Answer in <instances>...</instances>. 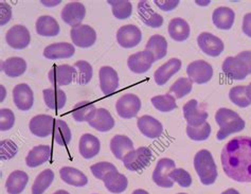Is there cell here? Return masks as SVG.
<instances>
[{
  "label": "cell",
  "instance_id": "1",
  "mask_svg": "<svg viewBox=\"0 0 251 194\" xmlns=\"http://www.w3.org/2000/svg\"><path fill=\"white\" fill-rule=\"evenodd\" d=\"M224 172L239 183H251V137L239 136L224 146L222 151Z\"/></svg>",
  "mask_w": 251,
  "mask_h": 194
},
{
  "label": "cell",
  "instance_id": "2",
  "mask_svg": "<svg viewBox=\"0 0 251 194\" xmlns=\"http://www.w3.org/2000/svg\"><path fill=\"white\" fill-rule=\"evenodd\" d=\"M215 121L220 126L216 138L219 140L226 139L233 133H239L245 129V121L239 113L229 109H220L215 113Z\"/></svg>",
  "mask_w": 251,
  "mask_h": 194
},
{
  "label": "cell",
  "instance_id": "3",
  "mask_svg": "<svg viewBox=\"0 0 251 194\" xmlns=\"http://www.w3.org/2000/svg\"><path fill=\"white\" fill-rule=\"evenodd\" d=\"M223 71L232 80H244L251 75V51H243L236 56H228L223 63Z\"/></svg>",
  "mask_w": 251,
  "mask_h": 194
},
{
  "label": "cell",
  "instance_id": "4",
  "mask_svg": "<svg viewBox=\"0 0 251 194\" xmlns=\"http://www.w3.org/2000/svg\"><path fill=\"white\" fill-rule=\"evenodd\" d=\"M194 168L200 176L201 182L206 185H212L217 178V168L212 154L208 150H201L194 157Z\"/></svg>",
  "mask_w": 251,
  "mask_h": 194
},
{
  "label": "cell",
  "instance_id": "5",
  "mask_svg": "<svg viewBox=\"0 0 251 194\" xmlns=\"http://www.w3.org/2000/svg\"><path fill=\"white\" fill-rule=\"evenodd\" d=\"M151 159V151L147 146H140L137 150L130 151L122 159L125 168L129 171H141Z\"/></svg>",
  "mask_w": 251,
  "mask_h": 194
},
{
  "label": "cell",
  "instance_id": "6",
  "mask_svg": "<svg viewBox=\"0 0 251 194\" xmlns=\"http://www.w3.org/2000/svg\"><path fill=\"white\" fill-rule=\"evenodd\" d=\"M118 115L123 119H131L138 115L141 110V101L134 93H126L118 100L116 103Z\"/></svg>",
  "mask_w": 251,
  "mask_h": 194
},
{
  "label": "cell",
  "instance_id": "7",
  "mask_svg": "<svg viewBox=\"0 0 251 194\" xmlns=\"http://www.w3.org/2000/svg\"><path fill=\"white\" fill-rule=\"evenodd\" d=\"M175 168L174 160L170 158H161L157 163L153 173L154 183L161 188H172L174 182L170 178V173Z\"/></svg>",
  "mask_w": 251,
  "mask_h": 194
},
{
  "label": "cell",
  "instance_id": "8",
  "mask_svg": "<svg viewBox=\"0 0 251 194\" xmlns=\"http://www.w3.org/2000/svg\"><path fill=\"white\" fill-rule=\"evenodd\" d=\"M75 68L68 64L54 65L48 73L50 83L54 87L69 85L75 79Z\"/></svg>",
  "mask_w": 251,
  "mask_h": 194
},
{
  "label": "cell",
  "instance_id": "9",
  "mask_svg": "<svg viewBox=\"0 0 251 194\" xmlns=\"http://www.w3.org/2000/svg\"><path fill=\"white\" fill-rule=\"evenodd\" d=\"M187 73L191 81L197 84L208 83L213 77V68L209 63L198 59L189 64Z\"/></svg>",
  "mask_w": 251,
  "mask_h": 194
},
{
  "label": "cell",
  "instance_id": "10",
  "mask_svg": "<svg viewBox=\"0 0 251 194\" xmlns=\"http://www.w3.org/2000/svg\"><path fill=\"white\" fill-rule=\"evenodd\" d=\"M5 41L13 49L22 50L29 46L31 42V35L29 30L25 26L16 25L6 32Z\"/></svg>",
  "mask_w": 251,
  "mask_h": 194
},
{
  "label": "cell",
  "instance_id": "11",
  "mask_svg": "<svg viewBox=\"0 0 251 194\" xmlns=\"http://www.w3.org/2000/svg\"><path fill=\"white\" fill-rule=\"evenodd\" d=\"M142 33L135 25H125L117 32V42L125 49L134 48L140 44Z\"/></svg>",
  "mask_w": 251,
  "mask_h": 194
},
{
  "label": "cell",
  "instance_id": "12",
  "mask_svg": "<svg viewBox=\"0 0 251 194\" xmlns=\"http://www.w3.org/2000/svg\"><path fill=\"white\" fill-rule=\"evenodd\" d=\"M72 43L80 48H89L97 41V33L87 25H80L70 31Z\"/></svg>",
  "mask_w": 251,
  "mask_h": 194
},
{
  "label": "cell",
  "instance_id": "13",
  "mask_svg": "<svg viewBox=\"0 0 251 194\" xmlns=\"http://www.w3.org/2000/svg\"><path fill=\"white\" fill-rule=\"evenodd\" d=\"M197 44L201 50L207 55L216 57L224 51V43L221 38L208 32H202L197 37Z\"/></svg>",
  "mask_w": 251,
  "mask_h": 194
},
{
  "label": "cell",
  "instance_id": "14",
  "mask_svg": "<svg viewBox=\"0 0 251 194\" xmlns=\"http://www.w3.org/2000/svg\"><path fill=\"white\" fill-rule=\"evenodd\" d=\"M183 117L190 126H201L206 123L208 118V112L206 110L201 109L198 104L197 100H190L183 105Z\"/></svg>",
  "mask_w": 251,
  "mask_h": 194
},
{
  "label": "cell",
  "instance_id": "15",
  "mask_svg": "<svg viewBox=\"0 0 251 194\" xmlns=\"http://www.w3.org/2000/svg\"><path fill=\"white\" fill-rule=\"evenodd\" d=\"M86 15V9L83 3L72 1L66 4L61 13L63 22L71 26L72 28L80 26Z\"/></svg>",
  "mask_w": 251,
  "mask_h": 194
},
{
  "label": "cell",
  "instance_id": "16",
  "mask_svg": "<svg viewBox=\"0 0 251 194\" xmlns=\"http://www.w3.org/2000/svg\"><path fill=\"white\" fill-rule=\"evenodd\" d=\"M55 119L48 115H37L30 120L29 128L33 135L45 138L53 134Z\"/></svg>",
  "mask_w": 251,
  "mask_h": 194
},
{
  "label": "cell",
  "instance_id": "17",
  "mask_svg": "<svg viewBox=\"0 0 251 194\" xmlns=\"http://www.w3.org/2000/svg\"><path fill=\"white\" fill-rule=\"evenodd\" d=\"M155 62L154 55L151 52L144 50L131 55L127 59V66L130 71L135 73H145Z\"/></svg>",
  "mask_w": 251,
  "mask_h": 194
},
{
  "label": "cell",
  "instance_id": "18",
  "mask_svg": "<svg viewBox=\"0 0 251 194\" xmlns=\"http://www.w3.org/2000/svg\"><path fill=\"white\" fill-rule=\"evenodd\" d=\"M13 101L21 111H29L34 103L33 91L28 84H18L13 89Z\"/></svg>",
  "mask_w": 251,
  "mask_h": 194
},
{
  "label": "cell",
  "instance_id": "19",
  "mask_svg": "<svg viewBox=\"0 0 251 194\" xmlns=\"http://www.w3.org/2000/svg\"><path fill=\"white\" fill-rule=\"evenodd\" d=\"M99 79H100V88L105 95H110L118 89L119 76L112 67H101L100 71H99Z\"/></svg>",
  "mask_w": 251,
  "mask_h": 194
},
{
  "label": "cell",
  "instance_id": "20",
  "mask_svg": "<svg viewBox=\"0 0 251 194\" xmlns=\"http://www.w3.org/2000/svg\"><path fill=\"white\" fill-rule=\"evenodd\" d=\"M137 125L142 135L148 138L155 139L162 135L163 126L161 122L158 121L156 118L151 116L144 115L140 118H138Z\"/></svg>",
  "mask_w": 251,
  "mask_h": 194
},
{
  "label": "cell",
  "instance_id": "21",
  "mask_svg": "<svg viewBox=\"0 0 251 194\" xmlns=\"http://www.w3.org/2000/svg\"><path fill=\"white\" fill-rule=\"evenodd\" d=\"M137 10L139 18L145 26L151 27V28H160L162 26L163 17L151 9L148 1L145 0L139 1Z\"/></svg>",
  "mask_w": 251,
  "mask_h": 194
},
{
  "label": "cell",
  "instance_id": "22",
  "mask_svg": "<svg viewBox=\"0 0 251 194\" xmlns=\"http://www.w3.org/2000/svg\"><path fill=\"white\" fill-rule=\"evenodd\" d=\"M181 61L179 58L173 57L169 62L161 65L154 73L155 82L158 85H164L174 75L180 70Z\"/></svg>",
  "mask_w": 251,
  "mask_h": 194
},
{
  "label": "cell",
  "instance_id": "23",
  "mask_svg": "<svg viewBox=\"0 0 251 194\" xmlns=\"http://www.w3.org/2000/svg\"><path fill=\"white\" fill-rule=\"evenodd\" d=\"M75 49L69 43H55L47 46L44 50V56L48 59H63L74 56Z\"/></svg>",
  "mask_w": 251,
  "mask_h": 194
},
{
  "label": "cell",
  "instance_id": "24",
  "mask_svg": "<svg viewBox=\"0 0 251 194\" xmlns=\"http://www.w3.org/2000/svg\"><path fill=\"white\" fill-rule=\"evenodd\" d=\"M43 95L45 104L47 105V108L50 110H62L66 104V101H67V96H66V93L62 89H59L58 87L53 86L50 87V88L44 89Z\"/></svg>",
  "mask_w": 251,
  "mask_h": 194
},
{
  "label": "cell",
  "instance_id": "25",
  "mask_svg": "<svg viewBox=\"0 0 251 194\" xmlns=\"http://www.w3.org/2000/svg\"><path fill=\"white\" fill-rule=\"evenodd\" d=\"M78 150H80V154L85 159L95 157L101 150L100 140L96 136L91 135V134H84L80 139Z\"/></svg>",
  "mask_w": 251,
  "mask_h": 194
},
{
  "label": "cell",
  "instance_id": "26",
  "mask_svg": "<svg viewBox=\"0 0 251 194\" xmlns=\"http://www.w3.org/2000/svg\"><path fill=\"white\" fill-rule=\"evenodd\" d=\"M52 149L49 145H37L34 146L25 157V164L30 168H36L47 163L51 157Z\"/></svg>",
  "mask_w": 251,
  "mask_h": 194
},
{
  "label": "cell",
  "instance_id": "27",
  "mask_svg": "<svg viewBox=\"0 0 251 194\" xmlns=\"http://www.w3.org/2000/svg\"><path fill=\"white\" fill-rule=\"evenodd\" d=\"M235 14L234 11L227 6H220L214 10L212 14V21L216 28L221 30H229L234 24Z\"/></svg>",
  "mask_w": 251,
  "mask_h": 194
},
{
  "label": "cell",
  "instance_id": "28",
  "mask_svg": "<svg viewBox=\"0 0 251 194\" xmlns=\"http://www.w3.org/2000/svg\"><path fill=\"white\" fill-rule=\"evenodd\" d=\"M97 111L95 104L88 101H81L74 106L71 115L77 122H90L95 119Z\"/></svg>",
  "mask_w": 251,
  "mask_h": 194
},
{
  "label": "cell",
  "instance_id": "29",
  "mask_svg": "<svg viewBox=\"0 0 251 194\" xmlns=\"http://www.w3.org/2000/svg\"><path fill=\"white\" fill-rule=\"evenodd\" d=\"M104 185L106 189L111 193H122L126 190L128 186V180L123 174L119 173L118 170L109 172L104 178Z\"/></svg>",
  "mask_w": 251,
  "mask_h": 194
},
{
  "label": "cell",
  "instance_id": "30",
  "mask_svg": "<svg viewBox=\"0 0 251 194\" xmlns=\"http://www.w3.org/2000/svg\"><path fill=\"white\" fill-rule=\"evenodd\" d=\"M29 176L24 171L12 172L5 182L6 191L9 194H21L28 184Z\"/></svg>",
  "mask_w": 251,
  "mask_h": 194
},
{
  "label": "cell",
  "instance_id": "31",
  "mask_svg": "<svg viewBox=\"0 0 251 194\" xmlns=\"http://www.w3.org/2000/svg\"><path fill=\"white\" fill-rule=\"evenodd\" d=\"M35 27L37 34L41 36L52 37L58 35L59 33V25L52 16H39L36 21Z\"/></svg>",
  "mask_w": 251,
  "mask_h": 194
},
{
  "label": "cell",
  "instance_id": "32",
  "mask_svg": "<svg viewBox=\"0 0 251 194\" xmlns=\"http://www.w3.org/2000/svg\"><path fill=\"white\" fill-rule=\"evenodd\" d=\"M169 34L175 42H183L190 36V26L183 18H173L169 24Z\"/></svg>",
  "mask_w": 251,
  "mask_h": 194
},
{
  "label": "cell",
  "instance_id": "33",
  "mask_svg": "<svg viewBox=\"0 0 251 194\" xmlns=\"http://www.w3.org/2000/svg\"><path fill=\"white\" fill-rule=\"evenodd\" d=\"M110 150L118 159H123L127 153L134 150V143L124 135H116L110 140Z\"/></svg>",
  "mask_w": 251,
  "mask_h": 194
},
{
  "label": "cell",
  "instance_id": "34",
  "mask_svg": "<svg viewBox=\"0 0 251 194\" xmlns=\"http://www.w3.org/2000/svg\"><path fill=\"white\" fill-rule=\"evenodd\" d=\"M59 175L66 184L75 187H84L87 185L88 179L85 174L72 166H63L59 170Z\"/></svg>",
  "mask_w": 251,
  "mask_h": 194
},
{
  "label": "cell",
  "instance_id": "35",
  "mask_svg": "<svg viewBox=\"0 0 251 194\" xmlns=\"http://www.w3.org/2000/svg\"><path fill=\"white\" fill-rule=\"evenodd\" d=\"M1 70L5 76L10 78H16L22 76L27 70V63L22 57H10L1 63Z\"/></svg>",
  "mask_w": 251,
  "mask_h": 194
},
{
  "label": "cell",
  "instance_id": "36",
  "mask_svg": "<svg viewBox=\"0 0 251 194\" xmlns=\"http://www.w3.org/2000/svg\"><path fill=\"white\" fill-rule=\"evenodd\" d=\"M88 124L99 132H108L115 126V120L107 110L99 109L95 119Z\"/></svg>",
  "mask_w": 251,
  "mask_h": 194
},
{
  "label": "cell",
  "instance_id": "37",
  "mask_svg": "<svg viewBox=\"0 0 251 194\" xmlns=\"http://www.w3.org/2000/svg\"><path fill=\"white\" fill-rule=\"evenodd\" d=\"M145 50L151 52L154 55L155 62L161 59L167 55L168 53V42L162 35L155 34L151 36L145 46Z\"/></svg>",
  "mask_w": 251,
  "mask_h": 194
},
{
  "label": "cell",
  "instance_id": "38",
  "mask_svg": "<svg viewBox=\"0 0 251 194\" xmlns=\"http://www.w3.org/2000/svg\"><path fill=\"white\" fill-rule=\"evenodd\" d=\"M53 140L59 145H67L71 140V131L69 126L61 119H56L53 130Z\"/></svg>",
  "mask_w": 251,
  "mask_h": 194
},
{
  "label": "cell",
  "instance_id": "39",
  "mask_svg": "<svg viewBox=\"0 0 251 194\" xmlns=\"http://www.w3.org/2000/svg\"><path fill=\"white\" fill-rule=\"evenodd\" d=\"M54 179V173L52 170L47 169L39 173L34 184L32 187V194H43L47 190Z\"/></svg>",
  "mask_w": 251,
  "mask_h": 194
},
{
  "label": "cell",
  "instance_id": "40",
  "mask_svg": "<svg viewBox=\"0 0 251 194\" xmlns=\"http://www.w3.org/2000/svg\"><path fill=\"white\" fill-rule=\"evenodd\" d=\"M112 14L118 19H127L133 13V5L128 0H109Z\"/></svg>",
  "mask_w": 251,
  "mask_h": 194
},
{
  "label": "cell",
  "instance_id": "41",
  "mask_svg": "<svg viewBox=\"0 0 251 194\" xmlns=\"http://www.w3.org/2000/svg\"><path fill=\"white\" fill-rule=\"evenodd\" d=\"M75 82L77 84L85 85L88 84L91 79L92 75H94V70H92V66L86 61H77L75 64Z\"/></svg>",
  "mask_w": 251,
  "mask_h": 194
},
{
  "label": "cell",
  "instance_id": "42",
  "mask_svg": "<svg viewBox=\"0 0 251 194\" xmlns=\"http://www.w3.org/2000/svg\"><path fill=\"white\" fill-rule=\"evenodd\" d=\"M151 102L154 105V108L156 110L162 112H169L177 109L175 98L172 96L171 93L153 97L151 100Z\"/></svg>",
  "mask_w": 251,
  "mask_h": 194
},
{
  "label": "cell",
  "instance_id": "43",
  "mask_svg": "<svg viewBox=\"0 0 251 194\" xmlns=\"http://www.w3.org/2000/svg\"><path fill=\"white\" fill-rule=\"evenodd\" d=\"M229 98L231 102L234 103L235 105L239 106V108H247L251 104L250 99L247 95V89L246 86H234L229 91Z\"/></svg>",
  "mask_w": 251,
  "mask_h": 194
},
{
  "label": "cell",
  "instance_id": "44",
  "mask_svg": "<svg viewBox=\"0 0 251 194\" xmlns=\"http://www.w3.org/2000/svg\"><path fill=\"white\" fill-rule=\"evenodd\" d=\"M193 82L189 78H180L170 87V93H174L177 99H181L192 91Z\"/></svg>",
  "mask_w": 251,
  "mask_h": 194
},
{
  "label": "cell",
  "instance_id": "45",
  "mask_svg": "<svg viewBox=\"0 0 251 194\" xmlns=\"http://www.w3.org/2000/svg\"><path fill=\"white\" fill-rule=\"evenodd\" d=\"M211 134V125L209 123H203L201 126H187V135L194 141H203L209 138Z\"/></svg>",
  "mask_w": 251,
  "mask_h": 194
},
{
  "label": "cell",
  "instance_id": "46",
  "mask_svg": "<svg viewBox=\"0 0 251 194\" xmlns=\"http://www.w3.org/2000/svg\"><path fill=\"white\" fill-rule=\"evenodd\" d=\"M170 178L182 188H188L192 184V177L190 173L183 169H174L170 173Z\"/></svg>",
  "mask_w": 251,
  "mask_h": 194
},
{
  "label": "cell",
  "instance_id": "47",
  "mask_svg": "<svg viewBox=\"0 0 251 194\" xmlns=\"http://www.w3.org/2000/svg\"><path fill=\"white\" fill-rule=\"evenodd\" d=\"M90 170L96 178L100 179V180H104L105 176H106L109 172L117 170V168L110 163L102 162V163H98V164L92 165L90 166Z\"/></svg>",
  "mask_w": 251,
  "mask_h": 194
},
{
  "label": "cell",
  "instance_id": "48",
  "mask_svg": "<svg viewBox=\"0 0 251 194\" xmlns=\"http://www.w3.org/2000/svg\"><path fill=\"white\" fill-rule=\"evenodd\" d=\"M15 123V116L9 109L0 110V130L9 131L11 130Z\"/></svg>",
  "mask_w": 251,
  "mask_h": 194
},
{
  "label": "cell",
  "instance_id": "49",
  "mask_svg": "<svg viewBox=\"0 0 251 194\" xmlns=\"http://www.w3.org/2000/svg\"><path fill=\"white\" fill-rule=\"evenodd\" d=\"M0 146H1V159L8 160L12 158L13 156L16 155L17 153V146L16 144L10 139L2 140L0 142Z\"/></svg>",
  "mask_w": 251,
  "mask_h": 194
},
{
  "label": "cell",
  "instance_id": "50",
  "mask_svg": "<svg viewBox=\"0 0 251 194\" xmlns=\"http://www.w3.org/2000/svg\"><path fill=\"white\" fill-rule=\"evenodd\" d=\"M154 3L162 11L169 12L176 9L177 5L179 4V1H178V0H164V1H158V0H155Z\"/></svg>",
  "mask_w": 251,
  "mask_h": 194
},
{
  "label": "cell",
  "instance_id": "51",
  "mask_svg": "<svg viewBox=\"0 0 251 194\" xmlns=\"http://www.w3.org/2000/svg\"><path fill=\"white\" fill-rule=\"evenodd\" d=\"M0 6H1V23L0 24H1V26H4L12 17V10L11 6L4 1H1Z\"/></svg>",
  "mask_w": 251,
  "mask_h": 194
},
{
  "label": "cell",
  "instance_id": "52",
  "mask_svg": "<svg viewBox=\"0 0 251 194\" xmlns=\"http://www.w3.org/2000/svg\"><path fill=\"white\" fill-rule=\"evenodd\" d=\"M243 32L249 37H251V13H247L243 19Z\"/></svg>",
  "mask_w": 251,
  "mask_h": 194
},
{
  "label": "cell",
  "instance_id": "53",
  "mask_svg": "<svg viewBox=\"0 0 251 194\" xmlns=\"http://www.w3.org/2000/svg\"><path fill=\"white\" fill-rule=\"evenodd\" d=\"M222 194H240V192L237 191V190H235V189L230 188V189H228L226 191H224Z\"/></svg>",
  "mask_w": 251,
  "mask_h": 194
},
{
  "label": "cell",
  "instance_id": "54",
  "mask_svg": "<svg viewBox=\"0 0 251 194\" xmlns=\"http://www.w3.org/2000/svg\"><path fill=\"white\" fill-rule=\"evenodd\" d=\"M42 3L50 6V5H57V4L61 3V1H42Z\"/></svg>",
  "mask_w": 251,
  "mask_h": 194
},
{
  "label": "cell",
  "instance_id": "55",
  "mask_svg": "<svg viewBox=\"0 0 251 194\" xmlns=\"http://www.w3.org/2000/svg\"><path fill=\"white\" fill-rule=\"evenodd\" d=\"M133 194H150V193L145 190H142V189H137L133 192Z\"/></svg>",
  "mask_w": 251,
  "mask_h": 194
},
{
  "label": "cell",
  "instance_id": "56",
  "mask_svg": "<svg viewBox=\"0 0 251 194\" xmlns=\"http://www.w3.org/2000/svg\"><path fill=\"white\" fill-rule=\"evenodd\" d=\"M246 89H247V95H248V98L250 99V101H251V83H250V84H248V85L246 86Z\"/></svg>",
  "mask_w": 251,
  "mask_h": 194
},
{
  "label": "cell",
  "instance_id": "57",
  "mask_svg": "<svg viewBox=\"0 0 251 194\" xmlns=\"http://www.w3.org/2000/svg\"><path fill=\"white\" fill-rule=\"evenodd\" d=\"M53 194H70V193L67 192V191H65V190H58V191L54 192Z\"/></svg>",
  "mask_w": 251,
  "mask_h": 194
},
{
  "label": "cell",
  "instance_id": "58",
  "mask_svg": "<svg viewBox=\"0 0 251 194\" xmlns=\"http://www.w3.org/2000/svg\"><path fill=\"white\" fill-rule=\"evenodd\" d=\"M196 3H197V4H201V5H203V4H210V1H206V2H201V1L200 2V1H197Z\"/></svg>",
  "mask_w": 251,
  "mask_h": 194
},
{
  "label": "cell",
  "instance_id": "59",
  "mask_svg": "<svg viewBox=\"0 0 251 194\" xmlns=\"http://www.w3.org/2000/svg\"><path fill=\"white\" fill-rule=\"evenodd\" d=\"M178 194H187V193H178Z\"/></svg>",
  "mask_w": 251,
  "mask_h": 194
}]
</instances>
